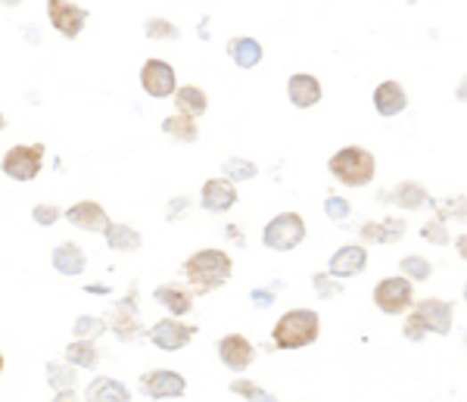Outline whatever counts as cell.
<instances>
[{
  "instance_id": "obj_1",
  "label": "cell",
  "mask_w": 467,
  "mask_h": 402,
  "mask_svg": "<svg viewBox=\"0 0 467 402\" xmlns=\"http://www.w3.org/2000/svg\"><path fill=\"white\" fill-rule=\"evenodd\" d=\"M231 272H234V262L222 250H197V253L184 262V278L191 281L193 293L218 291V287L228 284Z\"/></svg>"
},
{
  "instance_id": "obj_2",
  "label": "cell",
  "mask_w": 467,
  "mask_h": 402,
  "mask_svg": "<svg viewBox=\"0 0 467 402\" xmlns=\"http://www.w3.org/2000/svg\"><path fill=\"white\" fill-rule=\"evenodd\" d=\"M321 334L318 312L312 309H293L287 316H281V322L274 324V347L277 349H302L312 347Z\"/></svg>"
},
{
  "instance_id": "obj_3",
  "label": "cell",
  "mask_w": 467,
  "mask_h": 402,
  "mask_svg": "<svg viewBox=\"0 0 467 402\" xmlns=\"http://www.w3.org/2000/svg\"><path fill=\"white\" fill-rule=\"evenodd\" d=\"M331 175L346 187H365L374 181V156L365 147H343L331 156Z\"/></svg>"
},
{
  "instance_id": "obj_4",
  "label": "cell",
  "mask_w": 467,
  "mask_h": 402,
  "mask_svg": "<svg viewBox=\"0 0 467 402\" xmlns=\"http://www.w3.org/2000/svg\"><path fill=\"white\" fill-rule=\"evenodd\" d=\"M302 237H306V222L296 212H281L277 218H271L262 231V241L268 250H277V253H287V250L299 247Z\"/></svg>"
},
{
  "instance_id": "obj_5",
  "label": "cell",
  "mask_w": 467,
  "mask_h": 402,
  "mask_svg": "<svg viewBox=\"0 0 467 402\" xmlns=\"http://www.w3.org/2000/svg\"><path fill=\"white\" fill-rule=\"evenodd\" d=\"M41 166H44V144H16L12 150H6L4 162H0V168H4L12 181L37 178Z\"/></svg>"
},
{
  "instance_id": "obj_6",
  "label": "cell",
  "mask_w": 467,
  "mask_h": 402,
  "mask_svg": "<svg viewBox=\"0 0 467 402\" xmlns=\"http://www.w3.org/2000/svg\"><path fill=\"white\" fill-rule=\"evenodd\" d=\"M374 303L381 312L387 316H406L414 306V293H412V281L408 278H383L374 287Z\"/></svg>"
},
{
  "instance_id": "obj_7",
  "label": "cell",
  "mask_w": 467,
  "mask_h": 402,
  "mask_svg": "<svg viewBox=\"0 0 467 402\" xmlns=\"http://www.w3.org/2000/svg\"><path fill=\"white\" fill-rule=\"evenodd\" d=\"M184 390H187V381L181 378L178 372H168V368H160V372L141 374V393H147L150 399L184 397Z\"/></svg>"
},
{
  "instance_id": "obj_8",
  "label": "cell",
  "mask_w": 467,
  "mask_h": 402,
  "mask_svg": "<svg viewBox=\"0 0 467 402\" xmlns=\"http://www.w3.org/2000/svg\"><path fill=\"white\" fill-rule=\"evenodd\" d=\"M47 16L56 25L62 37H78V31L87 22V10L78 4H66V0H50L47 4Z\"/></svg>"
},
{
  "instance_id": "obj_9",
  "label": "cell",
  "mask_w": 467,
  "mask_h": 402,
  "mask_svg": "<svg viewBox=\"0 0 467 402\" xmlns=\"http://www.w3.org/2000/svg\"><path fill=\"white\" fill-rule=\"evenodd\" d=\"M193 334H197V328H191V324H181L178 318H162L150 331V340L166 353H175V349H184L193 340Z\"/></svg>"
},
{
  "instance_id": "obj_10",
  "label": "cell",
  "mask_w": 467,
  "mask_h": 402,
  "mask_svg": "<svg viewBox=\"0 0 467 402\" xmlns=\"http://www.w3.org/2000/svg\"><path fill=\"white\" fill-rule=\"evenodd\" d=\"M175 69L168 66L166 60H150L143 62L141 69V85L143 91L150 94V97H168V94H175Z\"/></svg>"
},
{
  "instance_id": "obj_11",
  "label": "cell",
  "mask_w": 467,
  "mask_h": 402,
  "mask_svg": "<svg viewBox=\"0 0 467 402\" xmlns=\"http://www.w3.org/2000/svg\"><path fill=\"white\" fill-rule=\"evenodd\" d=\"M412 312L421 318V324H424L427 331H433V334H449L452 331V306L446 303V299H421L418 306H412Z\"/></svg>"
},
{
  "instance_id": "obj_12",
  "label": "cell",
  "mask_w": 467,
  "mask_h": 402,
  "mask_svg": "<svg viewBox=\"0 0 467 402\" xmlns=\"http://www.w3.org/2000/svg\"><path fill=\"white\" fill-rule=\"evenodd\" d=\"M218 356H222V365H228L231 372H243L256 359V347L243 334H228L218 343Z\"/></svg>"
},
{
  "instance_id": "obj_13",
  "label": "cell",
  "mask_w": 467,
  "mask_h": 402,
  "mask_svg": "<svg viewBox=\"0 0 467 402\" xmlns=\"http://www.w3.org/2000/svg\"><path fill=\"white\" fill-rule=\"evenodd\" d=\"M66 218L75 225V228L81 231H97V234H106V228H110V216L103 212V206L94 203V200H81V203H75L72 209L66 212Z\"/></svg>"
},
{
  "instance_id": "obj_14",
  "label": "cell",
  "mask_w": 467,
  "mask_h": 402,
  "mask_svg": "<svg viewBox=\"0 0 467 402\" xmlns=\"http://www.w3.org/2000/svg\"><path fill=\"white\" fill-rule=\"evenodd\" d=\"M365 268H368V253H365V247L349 243V247H340L337 253L331 256L327 272H331L333 278H352V275H362Z\"/></svg>"
},
{
  "instance_id": "obj_15",
  "label": "cell",
  "mask_w": 467,
  "mask_h": 402,
  "mask_svg": "<svg viewBox=\"0 0 467 402\" xmlns=\"http://www.w3.org/2000/svg\"><path fill=\"white\" fill-rule=\"evenodd\" d=\"M112 331L119 340H137L141 337V324H137V297L135 291L119 303L116 316H112Z\"/></svg>"
},
{
  "instance_id": "obj_16",
  "label": "cell",
  "mask_w": 467,
  "mask_h": 402,
  "mask_svg": "<svg viewBox=\"0 0 467 402\" xmlns=\"http://www.w3.org/2000/svg\"><path fill=\"white\" fill-rule=\"evenodd\" d=\"M287 94H290V103L299 106V110H308L321 100V85L315 75L306 72H296L293 78L287 81Z\"/></svg>"
},
{
  "instance_id": "obj_17",
  "label": "cell",
  "mask_w": 467,
  "mask_h": 402,
  "mask_svg": "<svg viewBox=\"0 0 467 402\" xmlns=\"http://www.w3.org/2000/svg\"><path fill=\"white\" fill-rule=\"evenodd\" d=\"M237 203V187L225 178H212L203 185V206L209 212H225Z\"/></svg>"
},
{
  "instance_id": "obj_18",
  "label": "cell",
  "mask_w": 467,
  "mask_h": 402,
  "mask_svg": "<svg viewBox=\"0 0 467 402\" xmlns=\"http://www.w3.org/2000/svg\"><path fill=\"white\" fill-rule=\"evenodd\" d=\"M406 106H408V97L399 81H383L374 91V110L381 112V116H399Z\"/></svg>"
},
{
  "instance_id": "obj_19",
  "label": "cell",
  "mask_w": 467,
  "mask_h": 402,
  "mask_svg": "<svg viewBox=\"0 0 467 402\" xmlns=\"http://www.w3.org/2000/svg\"><path fill=\"white\" fill-rule=\"evenodd\" d=\"M85 402H131V390L116 378H97L87 384Z\"/></svg>"
},
{
  "instance_id": "obj_20",
  "label": "cell",
  "mask_w": 467,
  "mask_h": 402,
  "mask_svg": "<svg viewBox=\"0 0 467 402\" xmlns=\"http://www.w3.org/2000/svg\"><path fill=\"white\" fill-rule=\"evenodd\" d=\"M87 266V256L85 250L78 247V243H60V247L53 250V268L62 275H81Z\"/></svg>"
},
{
  "instance_id": "obj_21",
  "label": "cell",
  "mask_w": 467,
  "mask_h": 402,
  "mask_svg": "<svg viewBox=\"0 0 467 402\" xmlns=\"http://www.w3.org/2000/svg\"><path fill=\"white\" fill-rule=\"evenodd\" d=\"M156 299L166 306L172 316H187L193 309V293L184 291L181 284H162L156 287Z\"/></svg>"
},
{
  "instance_id": "obj_22",
  "label": "cell",
  "mask_w": 467,
  "mask_h": 402,
  "mask_svg": "<svg viewBox=\"0 0 467 402\" xmlns=\"http://www.w3.org/2000/svg\"><path fill=\"white\" fill-rule=\"evenodd\" d=\"M402 234H406V222H402V218H383V222H368L362 228L365 241H374V243H396Z\"/></svg>"
},
{
  "instance_id": "obj_23",
  "label": "cell",
  "mask_w": 467,
  "mask_h": 402,
  "mask_svg": "<svg viewBox=\"0 0 467 402\" xmlns=\"http://www.w3.org/2000/svg\"><path fill=\"white\" fill-rule=\"evenodd\" d=\"M387 200H393V203H399V206H408V209H424V206H433L430 193H427L418 181H402V185L396 187Z\"/></svg>"
},
{
  "instance_id": "obj_24",
  "label": "cell",
  "mask_w": 467,
  "mask_h": 402,
  "mask_svg": "<svg viewBox=\"0 0 467 402\" xmlns=\"http://www.w3.org/2000/svg\"><path fill=\"white\" fill-rule=\"evenodd\" d=\"M175 106H178V116L197 119V116H203L206 112L209 100H206V94L200 91V87L187 85V87H181V91H175Z\"/></svg>"
},
{
  "instance_id": "obj_25",
  "label": "cell",
  "mask_w": 467,
  "mask_h": 402,
  "mask_svg": "<svg viewBox=\"0 0 467 402\" xmlns=\"http://www.w3.org/2000/svg\"><path fill=\"white\" fill-rule=\"evenodd\" d=\"M228 53L240 69H252L262 60V44L252 41V37H234L228 44Z\"/></svg>"
},
{
  "instance_id": "obj_26",
  "label": "cell",
  "mask_w": 467,
  "mask_h": 402,
  "mask_svg": "<svg viewBox=\"0 0 467 402\" xmlns=\"http://www.w3.org/2000/svg\"><path fill=\"white\" fill-rule=\"evenodd\" d=\"M162 131H166L172 141H181V144H193L200 137L197 119H187V116H168L166 122H162Z\"/></svg>"
},
{
  "instance_id": "obj_27",
  "label": "cell",
  "mask_w": 467,
  "mask_h": 402,
  "mask_svg": "<svg viewBox=\"0 0 467 402\" xmlns=\"http://www.w3.org/2000/svg\"><path fill=\"white\" fill-rule=\"evenodd\" d=\"M106 243L122 253V250H141L143 237L141 231L128 228V225H110V228H106Z\"/></svg>"
},
{
  "instance_id": "obj_28",
  "label": "cell",
  "mask_w": 467,
  "mask_h": 402,
  "mask_svg": "<svg viewBox=\"0 0 467 402\" xmlns=\"http://www.w3.org/2000/svg\"><path fill=\"white\" fill-rule=\"evenodd\" d=\"M66 359L72 368H94L97 365V349H94V343H87V340H75L66 347Z\"/></svg>"
},
{
  "instance_id": "obj_29",
  "label": "cell",
  "mask_w": 467,
  "mask_h": 402,
  "mask_svg": "<svg viewBox=\"0 0 467 402\" xmlns=\"http://www.w3.org/2000/svg\"><path fill=\"white\" fill-rule=\"evenodd\" d=\"M47 378H50V387H53L56 393H66L75 387V368L72 365H56V362H50L47 365Z\"/></svg>"
},
{
  "instance_id": "obj_30",
  "label": "cell",
  "mask_w": 467,
  "mask_h": 402,
  "mask_svg": "<svg viewBox=\"0 0 467 402\" xmlns=\"http://www.w3.org/2000/svg\"><path fill=\"white\" fill-rule=\"evenodd\" d=\"M222 172H225V181H246V178H252L256 175V162H250V160H240V156H231L228 162L222 166Z\"/></svg>"
},
{
  "instance_id": "obj_31",
  "label": "cell",
  "mask_w": 467,
  "mask_h": 402,
  "mask_svg": "<svg viewBox=\"0 0 467 402\" xmlns=\"http://www.w3.org/2000/svg\"><path fill=\"white\" fill-rule=\"evenodd\" d=\"M231 393H237V397H243L246 402H277L271 393H265L262 387H256L252 381H246V378H240V381H234L231 384Z\"/></svg>"
},
{
  "instance_id": "obj_32",
  "label": "cell",
  "mask_w": 467,
  "mask_h": 402,
  "mask_svg": "<svg viewBox=\"0 0 467 402\" xmlns=\"http://www.w3.org/2000/svg\"><path fill=\"white\" fill-rule=\"evenodd\" d=\"M402 272L408 275V281H427L433 272V266L427 259H421V256H406V259L399 262Z\"/></svg>"
},
{
  "instance_id": "obj_33",
  "label": "cell",
  "mask_w": 467,
  "mask_h": 402,
  "mask_svg": "<svg viewBox=\"0 0 467 402\" xmlns=\"http://www.w3.org/2000/svg\"><path fill=\"white\" fill-rule=\"evenodd\" d=\"M103 331H106V324L103 322H100V318H78V322H75V337H78V340H87V343H91L94 340V337H97V334H103Z\"/></svg>"
},
{
  "instance_id": "obj_34",
  "label": "cell",
  "mask_w": 467,
  "mask_h": 402,
  "mask_svg": "<svg viewBox=\"0 0 467 402\" xmlns=\"http://www.w3.org/2000/svg\"><path fill=\"white\" fill-rule=\"evenodd\" d=\"M421 237L424 241H430V243H449V234H446V228H443V218H433V222H427L424 228H421Z\"/></svg>"
},
{
  "instance_id": "obj_35",
  "label": "cell",
  "mask_w": 467,
  "mask_h": 402,
  "mask_svg": "<svg viewBox=\"0 0 467 402\" xmlns=\"http://www.w3.org/2000/svg\"><path fill=\"white\" fill-rule=\"evenodd\" d=\"M147 37H178V31H175V25L166 22V19H150Z\"/></svg>"
},
{
  "instance_id": "obj_36",
  "label": "cell",
  "mask_w": 467,
  "mask_h": 402,
  "mask_svg": "<svg viewBox=\"0 0 467 402\" xmlns=\"http://www.w3.org/2000/svg\"><path fill=\"white\" fill-rule=\"evenodd\" d=\"M324 212H327V216L333 218V222H343V218L349 216V203H346L343 197H327V203H324Z\"/></svg>"
},
{
  "instance_id": "obj_37",
  "label": "cell",
  "mask_w": 467,
  "mask_h": 402,
  "mask_svg": "<svg viewBox=\"0 0 467 402\" xmlns=\"http://www.w3.org/2000/svg\"><path fill=\"white\" fill-rule=\"evenodd\" d=\"M315 291L321 293V297H337V293H343V284H337V281H331L327 275H315Z\"/></svg>"
},
{
  "instance_id": "obj_38",
  "label": "cell",
  "mask_w": 467,
  "mask_h": 402,
  "mask_svg": "<svg viewBox=\"0 0 467 402\" xmlns=\"http://www.w3.org/2000/svg\"><path fill=\"white\" fill-rule=\"evenodd\" d=\"M31 216H35L37 225H53L56 218H60V209H56V206H50V203H41V206H35V212H31Z\"/></svg>"
},
{
  "instance_id": "obj_39",
  "label": "cell",
  "mask_w": 467,
  "mask_h": 402,
  "mask_svg": "<svg viewBox=\"0 0 467 402\" xmlns=\"http://www.w3.org/2000/svg\"><path fill=\"white\" fill-rule=\"evenodd\" d=\"M402 331H406V337H408V340H414V343L424 340V334H427V328L421 324V318L414 316V312L408 316V322H406V328H402Z\"/></svg>"
},
{
  "instance_id": "obj_40",
  "label": "cell",
  "mask_w": 467,
  "mask_h": 402,
  "mask_svg": "<svg viewBox=\"0 0 467 402\" xmlns=\"http://www.w3.org/2000/svg\"><path fill=\"white\" fill-rule=\"evenodd\" d=\"M274 291H277V284L271 287V291H252V303H258V306H271V297H274Z\"/></svg>"
},
{
  "instance_id": "obj_41",
  "label": "cell",
  "mask_w": 467,
  "mask_h": 402,
  "mask_svg": "<svg viewBox=\"0 0 467 402\" xmlns=\"http://www.w3.org/2000/svg\"><path fill=\"white\" fill-rule=\"evenodd\" d=\"M53 402H78V397H75L72 390H66V393H56V399Z\"/></svg>"
},
{
  "instance_id": "obj_42",
  "label": "cell",
  "mask_w": 467,
  "mask_h": 402,
  "mask_svg": "<svg viewBox=\"0 0 467 402\" xmlns=\"http://www.w3.org/2000/svg\"><path fill=\"white\" fill-rule=\"evenodd\" d=\"M4 128H6V119H4V116H0V131H4Z\"/></svg>"
},
{
  "instance_id": "obj_43",
  "label": "cell",
  "mask_w": 467,
  "mask_h": 402,
  "mask_svg": "<svg viewBox=\"0 0 467 402\" xmlns=\"http://www.w3.org/2000/svg\"><path fill=\"white\" fill-rule=\"evenodd\" d=\"M0 372H4V356H0Z\"/></svg>"
}]
</instances>
